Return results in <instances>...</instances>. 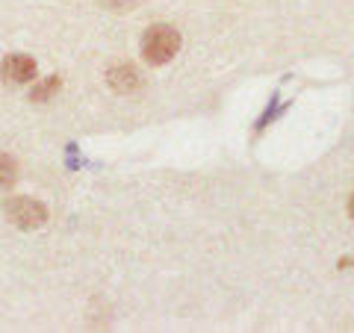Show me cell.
<instances>
[{"instance_id":"ba28073f","label":"cell","mask_w":354,"mask_h":333,"mask_svg":"<svg viewBox=\"0 0 354 333\" xmlns=\"http://www.w3.org/2000/svg\"><path fill=\"white\" fill-rule=\"evenodd\" d=\"M348 213H351V218H354V195H351V201H348Z\"/></svg>"},{"instance_id":"6da1fadb","label":"cell","mask_w":354,"mask_h":333,"mask_svg":"<svg viewBox=\"0 0 354 333\" xmlns=\"http://www.w3.org/2000/svg\"><path fill=\"white\" fill-rule=\"evenodd\" d=\"M177 48H180V32L169 24L151 27L145 32V39H142V57H145V62H151V65L171 62Z\"/></svg>"},{"instance_id":"5b68a950","label":"cell","mask_w":354,"mask_h":333,"mask_svg":"<svg viewBox=\"0 0 354 333\" xmlns=\"http://www.w3.org/2000/svg\"><path fill=\"white\" fill-rule=\"evenodd\" d=\"M59 86H62L59 77H48V80H44V83H39L36 88H32L30 97H32V101H50V97L59 92Z\"/></svg>"},{"instance_id":"8992f818","label":"cell","mask_w":354,"mask_h":333,"mask_svg":"<svg viewBox=\"0 0 354 333\" xmlns=\"http://www.w3.org/2000/svg\"><path fill=\"white\" fill-rule=\"evenodd\" d=\"M15 177H18L15 160H12V157H6V153L0 151V189H9V186L15 183Z\"/></svg>"},{"instance_id":"52a82bcc","label":"cell","mask_w":354,"mask_h":333,"mask_svg":"<svg viewBox=\"0 0 354 333\" xmlns=\"http://www.w3.org/2000/svg\"><path fill=\"white\" fill-rule=\"evenodd\" d=\"M104 6H109V9H130V6H136V0H104Z\"/></svg>"},{"instance_id":"277c9868","label":"cell","mask_w":354,"mask_h":333,"mask_svg":"<svg viewBox=\"0 0 354 333\" xmlns=\"http://www.w3.org/2000/svg\"><path fill=\"white\" fill-rule=\"evenodd\" d=\"M106 83L113 86L115 92L127 95V92H136V88L142 86V77H139V71L133 68V65L118 62V65H113V68L106 71Z\"/></svg>"},{"instance_id":"7a4b0ae2","label":"cell","mask_w":354,"mask_h":333,"mask_svg":"<svg viewBox=\"0 0 354 333\" xmlns=\"http://www.w3.org/2000/svg\"><path fill=\"white\" fill-rule=\"evenodd\" d=\"M6 218L21 230H36L48 221V207L36 198H12L6 201Z\"/></svg>"},{"instance_id":"3957f363","label":"cell","mask_w":354,"mask_h":333,"mask_svg":"<svg viewBox=\"0 0 354 333\" xmlns=\"http://www.w3.org/2000/svg\"><path fill=\"white\" fill-rule=\"evenodd\" d=\"M39 65L32 57H24V53H15V57H6L0 62V77H3L6 83H30L32 77H36Z\"/></svg>"}]
</instances>
